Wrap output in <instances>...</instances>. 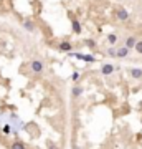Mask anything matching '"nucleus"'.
I'll list each match as a JSON object with an SVG mask.
<instances>
[{
  "mask_svg": "<svg viewBox=\"0 0 142 149\" xmlns=\"http://www.w3.org/2000/svg\"><path fill=\"white\" fill-rule=\"evenodd\" d=\"M30 68H32L33 73H41V71H43V63H41L40 60H32Z\"/></svg>",
  "mask_w": 142,
  "mask_h": 149,
  "instance_id": "obj_1",
  "label": "nucleus"
},
{
  "mask_svg": "<svg viewBox=\"0 0 142 149\" xmlns=\"http://www.w3.org/2000/svg\"><path fill=\"white\" fill-rule=\"evenodd\" d=\"M116 17H117V20L119 22H126L129 18V14H127V10L126 8H117V12H116Z\"/></svg>",
  "mask_w": 142,
  "mask_h": 149,
  "instance_id": "obj_2",
  "label": "nucleus"
},
{
  "mask_svg": "<svg viewBox=\"0 0 142 149\" xmlns=\"http://www.w3.org/2000/svg\"><path fill=\"white\" fill-rule=\"evenodd\" d=\"M114 70H116V68L112 66L111 63H104V65L101 66V73L108 76V74H112V73H114Z\"/></svg>",
  "mask_w": 142,
  "mask_h": 149,
  "instance_id": "obj_3",
  "label": "nucleus"
},
{
  "mask_svg": "<svg viewBox=\"0 0 142 149\" xmlns=\"http://www.w3.org/2000/svg\"><path fill=\"white\" fill-rule=\"evenodd\" d=\"M129 51H131V50H127V48L122 45V47L116 48V56H117V58H126V56L129 55Z\"/></svg>",
  "mask_w": 142,
  "mask_h": 149,
  "instance_id": "obj_4",
  "label": "nucleus"
},
{
  "mask_svg": "<svg viewBox=\"0 0 142 149\" xmlns=\"http://www.w3.org/2000/svg\"><path fill=\"white\" fill-rule=\"evenodd\" d=\"M58 50H60V51H66V53H69V51L73 50V45H71L69 41H61L60 45H58Z\"/></svg>",
  "mask_w": 142,
  "mask_h": 149,
  "instance_id": "obj_5",
  "label": "nucleus"
},
{
  "mask_svg": "<svg viewBox=\"0 0 142 149\" xmlns=\"http://www.w3.org/2000/svg\"><path fill=\"white\" fill-rule=\"evenodd\" d=\"M129 73H131V76L135 78V80H141V78H142V70H141V68H132Z\"/></svg>",
  "mask_w": 142,
  "mask_h": 149,
  "instance_id": "obj_6",
  "label": "nucleus"
},
{
  "mask_svg": "<svg viewBox=\"0 0 142 149\" xmlns=\"http://www.w3.org/2000/svg\"><path fill=\"white\" fill-rule=\"evenodd\" d=\"M135 37H129L127 40H126V43H124V47L127 48V50H131V48H134V45H135Z\"/></svg>",
  "mask_w": 142,
  "mask_h": 149,
  "instance_id": "obj_7",
  "label": "nucleus"
},
{
  "mask_svg": "<svg viewBox=\"0 0 142 149\" xmlns=\"http://www.w3.org/2000/svg\"><path fill=\"white\" fill-rule=\"evenodd\" d=\"M23 28H25L27 32H35V25L30 20H23Z\"/></svg>",
  "mask_w": 142,
  "mask_h": 149,
  "instance_id": "obj_8",
  "label": "nucleus"
},
{
  "mask_svg": "<svg viewBox=\"0 0 142 149\" xmlns=\"http://www.w3.org/2000/svg\"><path fill=\"white\" fill-rule=\"evenodd\" d=\"M71 95H73V98H79L83 95V88L81 86H75V88L71 89Z\"/></svg>",
  "mask_w": 142,
  "mask_h": 149,
  "instance_id": "obj_9",
  "label": "nucleus"
},
{
  "mask_svg": "<svg viewBox=\"0 0 142 149\" xmlns=\"http://www.w3.org/2000/svg\"><path fill=\"white\" fill-rule=\"evenodd\" d=\"M71 27H73V32H75V33H81V25H79V22L78 20L71 22Z\"/></svg>",
  "mask_w": 142,
  "mask_h": 149,
  "instance_id": "obj_10",
  "label": "nucleus"
},
{
  "mask_svg": "<svg viewBox=\"0 0 142 149\" xmlns=\"http://www.w3.org/2000/svg\"><path fill=\"white\" fill-rule=\"evenodd\" d=\"M108 41L111 43V47H114V43L117 41V35H116V33H109L108 35Z\"/></svg>",
  "mask_w": 142,
  "mask_h": 149,
  "instance_id": "obj_11",
  "label": "nucleus"
},
{
  "mask_svg": "<svg viewBox=\"0 0 142 149\" xmlns=\"http://www.w3.org/2000/svg\"><path fill=\"white\" fill-rule=\"evenodd\" d=\"M12 149H27V148H25V144L22 141H15L13 144H12Z\"/></svg>",
  "mask_w": 142,
  "mask_h": 149,
  "instance_id": "obj_12",
  "label": "nucleus"
},
{
  "mask_svg": "<svg viewBox=\"0 0 142 149\" xmlns=\"http://www.w3.org/2000/svg\"><path fill=\"white\" fill-rule=\"evenodd\" d=\"M134 50L137 51V53H141V55H142V41H135Z\"/></svg>",
  "mask_w": 142,
  "mask_h": 149,
  "instance_id": "obj_13",
  "label": "nucleus"
},
{
  "mask_svg": "<svg viewBox=\"0 0 142 149\" xmlns=\"http://www.w3.org/2000/svg\"><path fill=\"white\" fill-rule=\"evenodd\" d=\"M108 55L111 56V58H116V48H114V47H111V48L108 50Z\"/></svg>",
  "mask_w": 142,
  "mask_h": 149,
  "instance_id": "obj_14",
  "label": "nucleus"
},
{
  "mask_svg": "<svg viewBox=\"0 0 142 149\" xmlns=\"http://www.w3.org/2000/svg\"><path fill=\"white\" fill-rule=\"evenodd\" d=\"M84 45L89 47V48H94V41H93V40H84Z\"/></svg>",
  "mask_w": 142,
  "mask_h": 149,
  "instance_id": "obj_15",
  "label": "nucleus"
},
{
  "mask_svg": "<svg viewBox=\"0 0 142 149\" xmlns=\"http://www.w3.org/2000/svg\"><path fill=\"white\" fill-rule=\"evenodd\" d=\"M79 76H81V74L78 73V71H75V73H73V76H71V80H73V81H78V80H79Z\"/></svg>",
  "mask_w": 142,
  "mask_h": 149,
  "instance_id": "obj_16",
  "label": "nucleus"
},
{
  "mask_svg": "<svg viewBox=\"0 0 142 149\" xmlns=\"http://www.w3.org/2000/svg\"><path fill=\"white\" fill-rule=\"evenodd\" d=\"M2 131H3L5 134H8V133H10V126H8V124H5V126L2 128Z\"/></svg>",
  "mask_w": 142,
  "mask_h": 149,
  "instance_id": "obj_17",
  "label": "nucleus"
}]
</instances>
